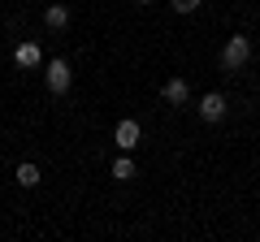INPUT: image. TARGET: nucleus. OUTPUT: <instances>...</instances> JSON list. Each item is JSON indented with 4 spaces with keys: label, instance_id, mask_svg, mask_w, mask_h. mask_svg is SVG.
Wrapping results in <instances>:
<instances>
[{
    "label": "nucleus",
    "instance_id": "nucleus-4",
    "mask_svg": "<svg viewBox=\"0 0 260 242\" xmlns=\"http://www.w3.org/2000/svg\"><path fill=\"white\" fill-rule=\"evenodd\" d=\"M160 100L174 104V108H182V104L191 100V83H186V78H169V83L160 87Z\"/></svg>",
    "mask_w": 260,
    "mask_h": 242
},
{
    "label": "nucleus",
    "instance_id": "nucleus-6",
    "mask_svg": "<svg viewBox=\"0 0 260 242\" xmlns=\"http://www.w3.org/2000/svg\"><path fill=\"white\" fill-rule=\"evenodd\" d=\"M39 61H44V52H39V44H30V39L13 48V65H22V69H35Z\"/></svg>",
    "mask_w": 260,
    "mask_h": 242
},
{
    "label": "nucleus",
    "instance_id": "nucleus-5",
    "mask_svg": "<svg viewBox=\"0 0 260 242\" xmlns=\"http://www.w3.org/2000/svg\"><path fill=\"white\" fill-rule=\"evenodd\" d=\"M225 108H230V104H225V95H221V91L200 95V117H204V121H221V117H225Z\"/></svg>",
    "mask_w": 260,
    "mask_h": 242
},
{
    "label": "nucleus",
    "instance_id": "nucleus-2",
    "mask_svg": "<svg viewBox=\"0 0 260 242\" xmlns=\"http://www.w3.org/2000/svg\"><path fill=\"white\" fill-rule=\"evenodd\" d=\"M44 83H48V91H52V95H65V91H70V83H74V69L65 65V61H48Z\"/></svg>",
    "mask_w": 260,
    "mask_h": 242
},
{
    "label": "nucleus",
    "instance_id": "nucleus-1",
    "mask_svg": "<svg viewBox=\"0 0 260 242\" xmlns=\"http://www.w3.org/2000/svg\"><path fill=\"white\" fill-rule=\"evenodd\" d=\"M247 61H251V39H247V35H234V39H225V48H221V69H225V74L243 69Z\"/></svg>",
    "mask_w": 260,
    "mask_h": 242
},
{
    "label": "nucleus",
    "instance_id": "nucleus-7",
    "mask_svg": "<svg viewBox=\"0 0 260 242\" xmlns=\"http://www.w3.org/2000/svg\"><path fill=\"white\" fill-rule=\"evenodd\" d=\"M13 182H18V186H39V182H44V173H39V165H30V160H22L18 169H13Z\"/></svg>",
    "mask_w": 260,
    "mask_h": 242
},
{
    "label": "nucleus",
    "instance_id": "nucleus-11",
    "mask_svg": "<svg viewBox=\"0 0 260 242\" xmlns=\"http://www.w3.org/2000/svg\"><path fill=\"white\" fill-rule=\"evenodd\" d=\"M135 5H152V0H135Z\"/></svg>",
    "mask_w": 260,
    "mask_h": 242
},
{
    "label": "nucleus",
    "instance_id": "nucleus-3",
    "mask_svg": "<svg viewBox=\"0 0 260 242\" xmlns=\"http://www.w3.org/2000/svg\"><path fill=\"white\" fill-rule=\"evenodd\" d=\"M139 139H143V130H139V121H135V117L117 121V130H113V143H117L121 151H135V147H139Z\"/></svg>",
    "mask_w": 260,
    "mask_h": 242
},
{
    "label": "nucleus",
    "instance_id": "nucleus-9",
    "mask_svg": "<svg viewBox=\"0 0 260 242\" xmlns=\"http://www.w3.org/2000/svg\"><path fill=\"white\" fill-rule=\"evenodd\" d=\"M113 177H117V182H130V177H135V160H130V151L113 165Z\"/></svg>",
    "mask_w": 260,
    "mask_h": 242
},
{
    "label": "nucleus",
    "instance_id": "nucleus-10",
    "mask_svg": "<svg viewBox=\"0 0 260 242\" xmlns=\"http://www.w3.org/2000/svg\"><path fill=\"white\" fill-rule=\"evenodd\" d=\"M200 5H204V0H174V9H178V13H195Z\"/></svg>",
    "mask_w": 260,
    "mask_h": 242
},
{
    "label": "nucleus",
    "instance_id": "nucleus-8",
    "mask_svg": "<svg viewBox=\"0 0 260 242\" xmlns=\"http://www.w3.org/2000/svg\"><path fill=\"white\" fill-rule=\"evenodd\" d=\"M44 26L48 30H65L70 26V9H65V5H48L44 9Z\"/></svg>",
    "mask_w": 260,
    "mask_h": 242
}]
</instances>
